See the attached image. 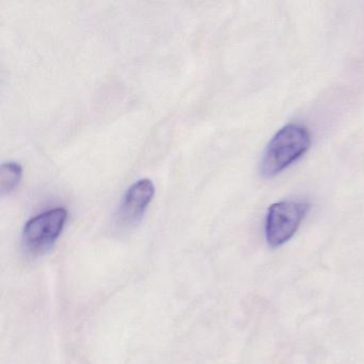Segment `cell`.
I'll return each mask as SVG.
<instances>
[{
  "instance_id": "6da1fadb",
  "label": "cell",
  "mask_w": 364,
  "mask_h": 364,
  "mask_svg": "<svg viewBox=\"0 0 364 364\" xmlns=\"http://www.w3.org/2000/svg\"><path fill=\"white\" fill-rule=\"evenodd\" d=\"M311 146V135L306 127L289 124L274 136L261 161L264 178H272L299 159Z\"/></svg>"
},
{
  "instance_id": "7a4b0ae2",
  "label": "cell",
  "mask_w": 364,
  "mask_h": 364,
  "mask_svg": "<svg viewBox=\"0 0 364 364\" xmlns=\"http://www.w3.org/2000/svg\"><path fill=\"white\" fill-rule=\"evenodd\" d=\"M310 210V204L299 201H282L272 204L265 221L266 242L272 248L289 242Z\"/></svg>"
},
{
  "instance_id": "3957f363",
  "label": "cell",
  "mask_w": 364,
  "mask_h": 364,
  "mask_svg": "<svg viewBox=\"0 0 364 364\" xmlns=\"http://www.w3.org/2000/svg\"><path fill=\"white\" fill-rule=\"evenodd\" d=\"M67 218V210L57 208L29 219L22 234L25 249L33 255L50 250L63 233Z\"/></svg>"
},
{
  "instance_id": "277c9868",
  "label": "cell",
  "mask_w": 364,
  "mask_h": 364,
  "mask_svg": "<svg viewBox=\"0 0 364 364\" xmlns=\"http://www.w3.org/2000/svg\"><path fill=\"white\" fill-rule=\"evenodd\" d=\"M154 193V184L149 178H142L134 183L127 189L117 210V225L127 229L138 225L152 201Z\"/></svg>"
},
{
  "instance_id": "5b68a950",
  "label": "cell",
  "mask_w": 364,
  "mask_h": 364,
  "mask_svg": "<svg viewBox=\"0 0 364 364\" xmlns=\"http://www.w3.org/2000/svg\"><path fill=\"white\" fill-rule=\"evenodd\" d=\"M23 169L18 164L10 161L0 168V195H10L16 191L22 180Z\"/></svg>"
}]
</instances>
